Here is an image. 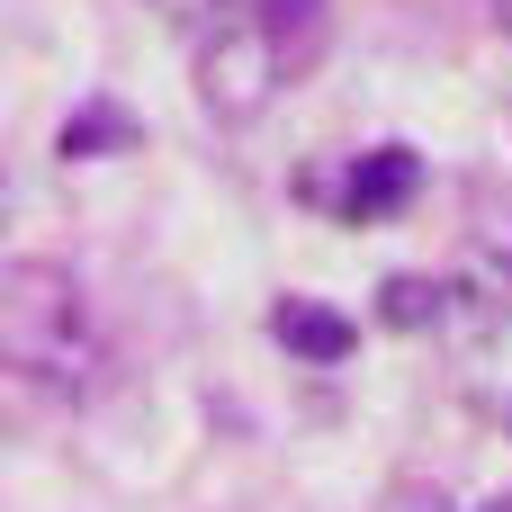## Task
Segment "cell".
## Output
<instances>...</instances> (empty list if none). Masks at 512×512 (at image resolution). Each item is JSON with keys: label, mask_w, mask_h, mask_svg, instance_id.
I'll list each match as a JSON object with an SVG mask.
<instances>
[{"label": "cell", "mask_w": 512, "mask_h": 512, "mask_svg": "<svg viewBox=\"0 0 512 512\" xmlns=\"http://www.w3.org/2000/svg\"><path fill=\"white\" fill-rule=\"evenodd\" d=\"M0 369L36 378L54 396L99 387L108 342H99L90 297H81L72 270H54V261H0Z\"/></svg>", "instance_id": "6da1fadb"}, {"label": "cell", "mask_w": 512, "mask_h": 512, "mask_svg": "<svg viewBox=\"0 0 512 512\" xmlns=\"http://www.w3.org/2000/svg\"><path fill=\"white\" fill-rule=\"evenodd\" d=\"M279 45H270V27L261 18H225L207 45H198V108L216 117V126H252L261 108H270V90H279Z\"/></svg>", "instance_id": "7a4b0ae2"}, {"label": "cell", "mask_w": 512, "mask_h": 512, "mask_svg": "<svg viewBox=\"0 0 512 512\" xmlns=\"http://www.w3.org/2000/svg\"><path fill=\"white\" fill-rule=\"evenodd\" d=\"M414 180H423V162H414L405 144H378V153H360V162H351V189H342V216L378 225V216H396V207L414 198Z\"/></svg>", "instance_id": "3957f363"}, {"label": "cell", "mask_w": 512, "mask_h": 512, "mask_svg": "<svg viewBox=\"0 0 512 512\" xmlns=\"http://www.w3.org/2000/svg\"><path fill=\"white\" fill-rule=\"evenodd\" d=\"M270 333H279L297 360H342V351H351V315H333V306H315V297H279Z\"/></svg>", "instance_id": "277c9868"}, {"label": "cell", "mask_w": 512, "mask_h": 512, "mask_svg": "<svg viewBox=\"0 0 512 512\" xmlns=\"http://www.w3.org/2000/svg\"><path fill=\"white\" fill-rule=\"evenodd\" d=\"M378 306H387V324H405V333H414V324H441V288H432V279H387Z\"/></svg>", "instance_id": "5b68a950"}, {"label": "cell", "mask_w": 512, "mask_h": 512, "mask_svg": "<svg viewBox=\"0 0 512 512\" xmlns=\"http://www.w3.org/2000/svg\"><path fill=\"white\" fill-rule=\"evenodd\" d=\"M108 144H126V117H117V108H90V117H72V126H63V162L108 153Z\"/></svg>", "instance_id": "8992f818"}, {"label": "cell", "mask_w": 512, "mask_h": 512, "mask_svg": "<svg viewBox=\"0 0 512 512\" xmlns=\"http://www.w3.org/2000/svg\"><path fill=\"white\" fill-rule=\"evenodd\" d=\"M495 18H504V36H512V0H495Z\"/></svg>", "instance_id": "52a82bcc"}, {"label": "cell", "mask_w": 512, "mask_h": 512, "mask_svg": "<svg viewBox=\"0 0 512 512\" xmlns=\"http://www.w3.org/2000/svg\"><path fill=\"white\" fill-rule=\"evenodd\" d=\"M477 512H512V495H495V504H477Z\"/></svg>", "instance_id": "ba28073f"}, {"label": "cell", "mask_w": 512, "mask_h": 512, "mask_svg": "<svg viewBox=\"0 0 512 512\" xmlns=\"http://www.w3.org/2000/svg\"><path fill=\"white\" fill-rule=\"evenodd\" d=\"M0 216H9V180H0Z\"/></svg>", "instance_id": "9c48e42d"}]
</instances>
